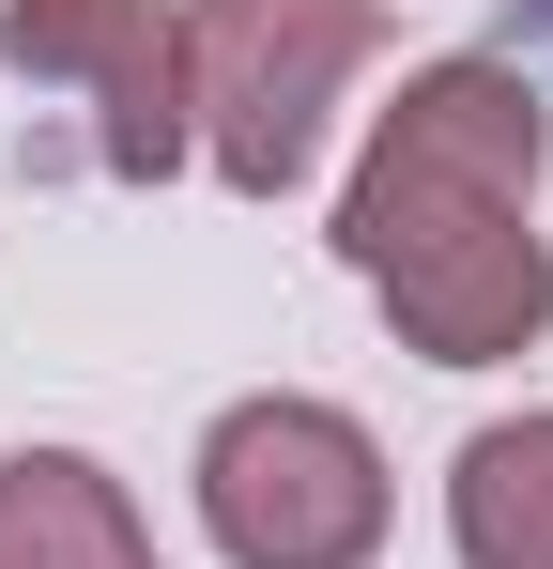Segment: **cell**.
Instances as JSON below:
<instances>
[{
  "label": "cell",
  "instance_id": "6da1fadb",
  "mask_svg": "<svg viewBox=\"0 0 553 569\" xmlns=\"http://www.w3.org/2000/svg\"><path fill=\"white\" fill-rule=\"evenodd\" d=\"M539 170H553V93L507 47L415 62L400 108L369 123L354 186H339V262L431 370H507L553 339Z\"/></svg>",
  "mask_w": 553,
  "mask_h": 569
},
{
  "label": "cell",
  "instance_id": "7a4b0ae2",
  "mask_svg": "<svg viewBox=\"0 0 553 569\" xmlns=\"http://www.w3.org/2000/svg\"><path fill=\"white\" fill-rule=\"evenodd\" d=\"M384 47V0H184V93L231 200H292L323 170V123Z\"/></svg>",
  "mask_w": 553,
  "mask_h": 569
},
{
  "label": "cell",
  "instance_id": "3957f363",
  "mask_svg": "<svg viewBox=\"0 0 553 569\" xmlns=\"http://www.w3.org/2000/svg\"><path fill=\"white\" fill-rule=\"evenodd\" d=\"M384 447L369 416L308 400V385H262L200 431V539L231 569H369L384 555Z\"/></svg>",
  "mask_w": 553,
  "mask_h": 569
},
{
  "label": "cell",
  "instance_id": "277c9868",
  "mask_svg": "<svg viewBox=\"0 0 553 569\" xmlns=\"http://www.w3.org/2000/svg\"><path fill=\"white\" fill-rule=\"evenodd\" d=\"M0 62L92 93V170L108 186H170L200 154V93H184V16L170 0H0Z\"/></svg>",
  "mask_w": 553,
  "mask_h": 569
},
{
  "label": "cell",
  "instance_id": "5b68a950",
  "mask_svg": "<svg viewBox=\"0 0 553 569\" xmlns=\"http://www.w3.org/2000/svg\"><path fill=\"white\" fill-rule=\"evenodd\" d=\"M0 569H154V523L92 447H0Z\"/></svg>",
  "mask_w": 553,
  "mask_h": 569
},
{
  "label": "cell",
  "instance_id": "8992f818",
  "mask_svg": "<svg viewBox=\"0 0 553 569\" xmlns=\"http://www.w3.org/2000/svg\"><path fill=\"white\" fill-rule=\"evenodd\" d=\"M446 539H461V569H553V400L461 431V462H446Z\"/></svg>",
  "mask_w": 553,
  "mask_h": 569
}]
</instances>
